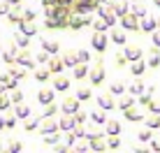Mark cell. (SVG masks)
<instances>
[{
    "mask_svg": "<svg viewBox=\"0 0 160 153\" xmlns=\"http://www.w3.org/2000/svg\"><path fill=\"white\" fill-rule=\"evenodd\" d=\"M148 65H151V67H158L160 65V47H156V44L148 51Z\"/></svg>",
    "mask_w": 160,
    "mask_h": 153,
    "instance_id": "4",
    "label": "cell"
},
{
    "mask_svg": "<svg viewBox=\"0 0 160 153\" xmlns=\"http://www.w3.org/2000/svg\"><path fill=\"white\" fill-rule=\"evenodd\" d=\"M121 23H123L125 30H139V16L132 14V12H128V14L121 16Z\"/></svg>",
    "mask_w": 160,
    "mask_h": 153,
    "instance_id": "1",
    "label": "cell"
},
{
    "mask_svg": "<svg viewBox=\"0 0 160 153\" xmlns=\"http://www.w3.org/2000/svg\"><path fill=\"white\" fill-rule=\"evenodd\" d=\"M142 56H144L142 47H137V44H130V47H125V58H128V61H137V58H142Z\"/></svg>",
    "mask_w": 160,
    "mask_h": 153,
    "instance_id": "3",
    "label": "cell"
},
{
    "mask_svg": "<svg viewBox=\"0 0 160 153\" xmlns=\"http://www.w3.org/2000/svg\"><path fill=\"white\" fill-rule=\"evenodd\" d=\"M109 146H112V149H118V146H121V141L116 139V135H112V139H109Z\"/></svg>",
    "mask_w": 160,
    "mask_h": 153,
    "instance_id": "22",
    "label": "cell"
},
{
    "mask_svg": "<svg viewBox=\"0 0 160 153\" xmlns=\"http://www.w3.org/2000/svg\"><path fill=\"white\" fill-rule=\"evenodd\" d=\"M112 91H114V93H123V91H125V86L118 81V84H112Z\"/></svg>",
    "mask_w": 160,
    "mask_h": 153,
    "instance_id": "21",
    "label": "cell"
},
{
    "mask_svg": "<svg viewBox=\"0 0 160 153\" xmlns=\"http://www.w3.org/2000/svg\"><path fill=\"white\" fill-rule=\"evenodd\" d=\"M60 67H63V63H60V61H51V70H56V72H58Z\"/></svg>",
    "mask_w": 160,
    "mask_h": 153,
    "instance_id": "31",
    "label": "cell"
},
{
    "mask_svg": "<svg viewBox=\"0 0 160 153\" xmlns=\"http://www.w3.org/2000/svg\"><path fill=\"white\" fill-rule=\"evenodd\" d=\"M125 61H128V58H125V53H118V56H116V63H118V65H125Z\"/></svg>",
    "mask_w": 160,
    "mask_h": 153,
    "instance_id": "30",
    "label": "cell"
},
{
    "mask_svg": "<svg viewBox=\"0 0 160 153\" xmlns=\"http://www.w3.org/2000/svg\"><path fill=\"white\" fill-rule=\"evenodd\" d=\"M74 109H77V102H74V100H68V102H65V111H74Z\"/></svg>",
    "mask_w": 160,
    "mask_h": 153,
    "instance_id": "20",
    "label": "cell"
},
{
    "mask_svg": "<svg viewBox=\"0 0 160 153\" xmlns=\"http://www.w3.org/2000/svg\"><path fill=\"white\" fill-rule=\"evenodd\" d=\"M44 47H47L49 51H56V47H58V44H51V42H47V44H44Z\"/></svg>",
    "mask_w": 160,
    "mask_h": 153,
    "instance_id": "34",
    "label": "cell"
},
{
    "mask_svg": "<svg viewBox=\"0 0 160 153\" xmlns=\"http://www.w3.org/2000/svg\"><path fill=\"white\" fill-rule=\"evenodd\" d=\"M79 97H81V100H88V97H91V91H88V88H81V91H79Z\"/></svg>",
    "mask_w": 160,
    "mask_h": 153,
    "instance_id": "23",
    "label": "cell"
},
{
    "mask_svg": "<svg viewBox=\"0 0 160 153\" xmlns=\"http://www.w3.org/2000/svg\"><path fill=\"white\" fill-rule=\"evenodd\" d=\"M135 102H137L135 97H123V100L118 102V107H121V109H123V111H125V109H128V107H135Z\"/></svg>",
    "mask_w": 160,
    "mask_h": 153,
    "instance_id": "14",
    "label": "cell"
},
{
    "mask_svg": "<svg viewBox=\"0 0 160 153\" xmlns=\"http://www.w3.org/2000/svg\"><path fill=\"white\" fill-rule=\"evenodd\" d=\"M107 130H109V135H118V132H121V123H118V121H109Z\"/></svg>",
    "mask_w": 160,
    "mask_h": 153,
    "instance_id": "15",
    "label": "cell"
},
{
    "mask_svg": "<svg viewBox=\"0 0 160 153\" xmlns=\"http://www.w3.org/2000/svg\"><path fill=\"white\" fill-rule=\"evenodd\" d=\"M151 35H153V44H156V47H160V30H153Z\"/></svg>",
    "mask_w": 160,
    "mask_h": 153,
    "instance_id": "24",
    "label": "cell"
},
{
    "mask_svg": "<svg viewBox=\"0 0 160 153\" xmlns=\"http://www.w3.org/2000/svg\"><path fill=\"white\" fill-rule=\"evenodd\" d=\"M93 47H95L98 51H104V49H107V37H104L102 32H98V35L93 37Z\"/></svg>",
    "mask_w": 160,
    "mask_h": 153,
    "instance_id": "6",
    "label": "cell"
},
{
    "mask_svg": "<svg viewBox=\"0 0 160 153\" xmlns=\"http://www.w3.org/2000/svg\"><path fill=\"white\" fill-rule=\"evenodd\" d=\"M95 28L98 30H104V28H107V21H104V19L102 21H95Z\"/></svg>",
    "mask_w": 160,
    "mask_h": 153,
    "instance_id": "28",
    "label": "cell"
},
{
    "mask_svg": "<svg viewBox=\"0 0 160 153\" xmlns=\"http://www.w3.org/2000/svg\"><path fill=\"white\" fill-rule=\"evenodd\" d=\"M74 74H77V76H84V74H86V67H84V65H79V67L74 70Z\"/></svg>",
    "mask_w": 160,
    "mask_h": 153,
    "instance_id": "29",
    "label": "cell"
},
{
    "mask_svg": "<svg viewBox=\"0 0 160 153\" xmlns=\"http://www.w3.org/2000/svg\"><path fill=\"white\" fill-rule=\"evenodd\" d=\"M151 137H153V135H151V128H146V130H142V132H139V141H144V144H146Z\"/></svg>",
    "mask_w": 160,
    "mask_h": 153,
    "instance_id": "17",
    "label": "cell"
},
{
    "mask_svg": "<svg viewBox=\"0 0 160 153\" xmlns=\"http://www.w3.org/2000/svg\"><path fill=\"white\" fill-rule=\"evenodd\" d=\"M130 12H132V14H137V16L142 19V16H146V7L142 5V0H135V5L130 7Z\"/></svg>",
    "mask_w": 160,
    "mask_h": 153,
    "instance_id": "10",
    "label": "cell"
},
{
    "mask_svg": "<svg viewBox=\"0 0 160 153\" xmlns=\"http://www.w3.org/2000/svg\"><path fill=\"white\" fill-rule=\"evenodd\" d=\"M144 91H146L144 81H139V79L132 81V86H130V93H132V95H139V93H144Z\"/></svg>",
    "mask_w": 160,
    "mask_h": 153,
    "instance_id": "12",
    "label": "cell"
},
{
    "mask_svg": "<svg viewBox=\"0 0 160 153\" xmlns=\"http://www.w3.org/2000/svg\"><path fill=\"white\" fill-rule=\"evenodd\" d=\"M72 123H74V121H70V118H63V123H60V125H63V128H72Z\"/></svg>",
    "mask_w": 160,
    "mask_h": 153,
    "instance_id": "32",
    "label": "cell"
},
{
    "mask_svg": "<svg viewBox=\"0 0 160 153\" xmlns=\"http://www.w3.org/2000/svg\"><path fill=\"white\" fill-rule=\"evenodd\" d=\"M153 2H156V7H158V9H160V0H153Z\"/></svg>",
    "mask_w": 160,
    "mask_h": 153,
    "instance_id": "35",
    "label": "cell"
},
{
    "mask_svg": "<svg viewBox=\"0 0 160 153\" xmlns=\"http://www.w3.org/2000/svg\"><path fill=\"white\" fill-rule=\"evenodd\" d=\"M112 7H114V14H116V16H123V14L130 12V5L128 2H112Z\"/></svg>",
    "mask_w": 160,
    "mask_h": 153,
    "instance_id": "8",
    "label": "cell"
},
{
    "mask_svg": "<svg viewBox=\"0 0 160 153\" xmlns=\"http://www.w3.org/2000/svg\"><path fill=\"white\" fill-rule=\"evenodd\" d=\"M146 128H151V130H158L160 128V114H153L151 111V116H146Z\"/></svg>",
    "mask_w": 160,
    "mask_h": 153,
    "instance_id": "9",
    "label": "cell"
},
{
    "mask_svg": "<svg viewBox=\"0 0 160 153\" xmlns=\"http://www.w3.org/2000/svg\"><path fill=\"white\" fill-rule=\"evenodd\" d=\"M156 21H158V28H160V16H158V19H156Z\"/></svg>",
    "mask_w": 160,
    "mask_h": 153,
    "instance_id": "36",
    "label": "cell"
},
{
    "mask_svg": "<svg viewBox=\"0 0 160 153\" xmlns=\"http://www.w3.org/2000/svg\"><path fill=\"white\" fill-rule=\"evenodd\" d=\"M100 105H102L104 109H112V107H114V100H112V97H100Z\"/></svg>",
    "mask_w": 160,
    "mask_h": 153,
    "instance_id": "19",
    "label": "cell"
},
{
    "mask_svg": "<svg viewBox=\"0 0 160 153\" xmlns=\"http://www.w3.org/2000/svg\"><path fill=\"white\" fill-rule=\"evenodd\" d=\"M40 100L44 102V105H47V102H51V100H53V93H51V91H42V93H40Z\"/></svg>",
    "mask_w": 160,
    "mask_h": 153,
    "instance_id": "16",
    "label": "cell"
},
{
    "mask_svg": "<svg viewBox=\"0 0 160 153\" xmlns=\"http://www.w3.org/2000/svg\"><path fill=\"white\" fill-rule=\"evenodd\" d=\"M130 70H132V74H144V70H146V63L142 61V58H137V61H132V65H130Z\"/></svg>",
    "mask_w": 160,
    "mask_h": 153,
    "instance_id": "7",
    "label": "cell"
},
{
    "mask_svg": "<svg viewBox=\"0 0 160 153\" xmlns=\"http://www.w3.org/2000/svg\"><path fill=\"white\" fill-rule=\"evenodd\" d=\"M56 88H60V91H63V88H68V79H58Z\"/></svg>",
    "mask_w": 160,
    "mask_h": 153,
    "instance_id": "27",
    "label": "cell"
},
{
    "mask_svg": "<svg viewBox=\"0 0 160 153\" xmlns=\"http://www.w3.org/2000/svg\"><path fill=\"white\" fill-rule=\"evenodd\" d=\"M148 141H151V149H153V151H160V139H153V137H151Z\"/></svg>",
    "mask_w": 160,
    "mask_h": 153,
    "instance_id": "25",
    "label": "cell"
},
{
    "mask_svg": "<svg viewBox=\"0 0 160 153\" xmlns=\"http://www.w3.org/2000/svg\"><path fill=\"white\" fill-rule=\"evenodd\" d=\"M93 121H95V123H104V116L100 111H95V114H93Z\"/></svg>",
    "mask_w": 160,
    "mask_h": 153,
    "instance_id": "26",
    "label": "cell"
},
{
    "mask_svg": "<svg viewBox=\"0 0 160 153\" xmlns=\"http://www.w3.org/2000/svg\"><path fill=\"white\" fill-rule=\"evenodd\" d=\"M125 116H128V121H144V114H142L139 109H135V107L125 109Z\"/></svg>",
    "mask_w": 160,
    "mask_h": 153,
    "instance_id": "5",
    "label": "cell"
},
{
    "mask_svg": "<svg viewBox=\"0 0 160 153\" xmlns=\"http://www.w3.org/2000/svg\"><path fill=\"white\" fill-rule=\"evenodd\" d=\"M53 128H56V123H51V121L44 123V130H53Z\"/></svg>",
    "mask_w": 160,
    "mask_h": 153,
    "instance_id": "33",
    "label": "cell"
},
{
    "mask_svg": "<svg viewBox=\"0 0 160 153\" xmlns=\"http://www.w3.org/2000/svg\"><path fill=\"white\" fill-rule=\"evenodd\" d=\"M156 28H158L156 16H142V19H139V30H144V32H153Z\"/></svg>",
    "mask_w": 160,
    "mask_h": 153,
    "instance_id": "2",
    "label": "cell"
},
{
    "mask_svg": "<svg viewBox=\"0 0 160 153\" xmlns=\"http://www.w3.org/2000/svg\"><path fill=\"white\" fill-rule=\"evenodd\" d=\"M142 2H144V0H142Z\"/></svg>",
    "mask_w": 160,
    "mask_h": 153,
    "instance_id": "37",
    "label": "cell"
},
{
    "mask_svg": "<svg viewBox=\"0 0 160 153\" xmlns=\"http://www.w3.org/2000/svg\"><path fill=\"white\" fill-rule=\"evenodd\" d=\"M148 109H151V111L153 114H160V100H151V102H148V105H146Z\"/></svg>",
    "mask_w": 160,
    "mask_h": 153,
    "instance_id": "18",
    "label": "cell"
},
{
    "mask_svg": "<svg viewBox=\"0 0 160 153\" xmlns=\"http://www.w3.org/2000/svg\"><path fill=\"white\" fill-rule=\"evenodd\" d=\"M112 40L116 42V44H125V30H121V28L112 30Z\"/></svg>",
    "mask_w": 160,
    "mask_h": 153,
    "instance_id": "11",
    "label": "cell"
},
{
    "mask_svg": "<svg viewBox=\"0 0 160 153\" xmlns=\"http://www.w3.org/2000/svg\"><path fill=\"white\" fill-rule=\"evenodd\" d=\"M102 79H104V70L100 67V65H98V67L93 70V84H100Z\"/></svg>",
    "mask_w": 160,
    "mask_h": 153,
    "instance_id": "13",
    "label": "cell"
}]
</instances>
